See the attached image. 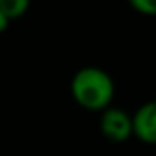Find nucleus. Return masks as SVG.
Here are the masks:
<instances>
[{
  "label": "nucleus",
  "mask_w": 156,
  "mask_h": 156,
  "mask_svg": "<svg viewBox=\"0 0 156 156\" xmlns=\"http://www.w3.org/2000/svg\"><path fill=\"white\" fill-rule=\"evenodd\" d=\"M71 94L79 106L89 111H104L114 98V82L101 67L79 69L71 81Z\"/></svg>",
  "instance_id": "obj_1"
},
{
  "label": "nucleus",
  "mask_w": 156,
  "mask_h": 156,
  "mask_svg": "<svg viewBox=\"0 0 156 156\" xmlns=\"http://www.w3.org/2000/svg\"><path fill=\"white\" fill-rule=\"evenodd\" d=\"M99 128L109 141L122 143L131 136V116L119 108H106L101 114Z\"/></svg>",
  "instance_id": "obj_2"
},
{
  "label": "nucleus",
  "mask_w": 156,
  "mask_h": 156,
  "mask_svg": "<svg viewBox=\"0 0 156 156\" xmlns=\"http://www.w3.org/2000/svg\"><path fill=\"white\" fill-rule=\"evenodd\" d=\"M131 134L146 144L156 141V102L141 104L131 116Z\"/></svg>",
  "instance_id": "obj_3"
},
{
  "label": "nucleus",
  "mask_w": 156,
  "mask_h": 156,
  "mask_svg": "<svg viewBox=\"0 0 156 156\" xmlns=\"http://www.w3.org/2000/svg\"><path fill=\"white\" fill-rule=\"evenodd\" d=\"M27 9H29L27 0H0V12L9 20L22 17L27 12Z\"/></svg>",
  "instance_id": "obj_4"
},
{
  "label": "nucleus",
  "mask_w": 156,
  "mask_h": 156,
  "mask_svg": "<svg viewBox=\"0 0 156 156\" xmlns=\"http://www.w3.org/2000/svg\"><path fill=\"white\" fill-rule=\"evenodd\" d=\"M131 5L138 12L144 15H154L156 14V4L153 0H131Z\"/></svg>",
  "instance_id": "obj_5"
},
{
  "label": "nucleus",
  "mask_w": 156,
  "mask_h": 156,
  "mask_svg": "<svg viewBox=\"0 0 156 156\" xmlns=\"http://www.w3.org/2000/svg\"><path fill=\"white\" fill-rule=\"evenodd\" d=\"M9 19L5 17L4 14H2V12H0V34H2V32H5L7 30V27H9Z\"/></svg>",
  "instance_id": "obj_6"
}]
</instances>
